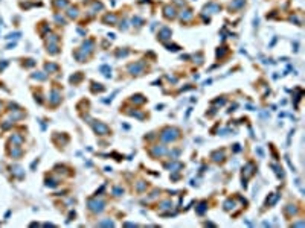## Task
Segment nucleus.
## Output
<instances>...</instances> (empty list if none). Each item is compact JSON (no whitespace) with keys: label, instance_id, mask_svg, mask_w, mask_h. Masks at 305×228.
<instances>
[{"label":"nucleus","instance_id":"obj_1","mask_svg":"<svg viewBox=\"0 0 305 228\" xmlns=\"http://www.w3.org/2000/svg\"><path fill=\"white\" fill-rule=\"evenodd\" d=\"M162 140H165V141H171V140H176L177 137H179V131L177 129H165L163 132H162Z\"/></svg>","mask_w":305,"mask_h":228},{"label":"nucleus","instance_id":"obj_2","mask_svg":"<svg viewBox=\"0 0 305 228\" xmlns=\"http://www.w3.org/2000/svg\"><path fill=\"white\" fill-rule=\"evenodd\" d=\"M89 205L93 211H102L105 204L102 202V201H89Z\"/></svg>","mask_w":305,"mask_h":228},{"label":"nucleus","instance_id":"obj_3","mask_svg":"<svg viewBox=\"0 0 305 228\" xmlns=\"http://www.w3.org/2000/svg\"><path fill=\"white\" fill-rule=\"evenodd\" d=\"M95 131H96L98 134H101V136H107V134H109V126L98 122V123L95 125Z\"/></svg>","mask_w":305,"mask_h":228},{"label":"nucleus","instance_id":"obj_4","mask_svg":"<svg viewBox=\"0 0 305 228\" xmlns=\"http://www.w3.org/2000/svg\"><path fill=\"white\" fill-rule=\"evenodd\" d=\"M142 69H143V64H142V62H139V64H131V65H130V72L133 73V75H139V72H142Z\"/></svg>","mask_w":305,"mask_h":228},{"label":"nucleus","instance_id":"obj_5","mask_svg":"<svg viewBox=\"0 0 305 228\" xmlns=\"http://www.w3.org/2000/svg\"><path fill=\"white\" fill-rule=\"evenodd\" d=\"M171 37V31L168 29V28H163L162 31H160V34H159V38L160 40H166V38H169Z\"/></svg>","mask_w":305,"mask_h":228},{"label":"nucleus","instance_id":"obj_6","mask_svg":"<svg viewBox=\"0 0 305 228\" xmlns=\"http://www.w3.org/2000/svg\"><path fill=\"white\" fill-rule=\"evenodd\" d=\"M165 15H166L168 18H169V17H171V18H174V17H176V14H174V8L166 6V8H165Z\"/></svg>","mask_w":305,"mask_h":228},{"label":"nucleus","instance_id":"obj_7","mask_svg":"<svg viewBox=\"0 0 305 228\" xmlns=\"http://www.w3.org/2000/svg\"><path fill=\"white\" fill-rule=\"evenodd\" d=\"M191 17H192L191 11H185V14H182V18H185V20H188V18H191Z\"/></svg>","mask_w":305,"mask_h":228},{"label":"nucleus","instance_id":"obj_8","mask_svg":"<svg viewBox=\"0 0 305 228\" xmlns=\"http://www.w3.org/2000/svg\"><path fill=\"white\" fill-rule=\"evenodd\" d=\"M69 15H70V17H76V15H78V9H76V8L70 9V11H69Z\"/></svg>","mask_w":305,"mask_h":228},{"label":"nucleus","instance_id":"obj_9","mask_svg":"<svg viewBox=\"0 0 305 228\" xmlns=\"http://www.w3.org/2000/svg\"><path fill=\"white\" fill-rule=\"evenodd\" d=\"M101 70L102 72H112V70H109V67H101ZM105 76H107V73H104Z\"/></svg>","mask_w":305,"mask_h":228}]
</instances>
